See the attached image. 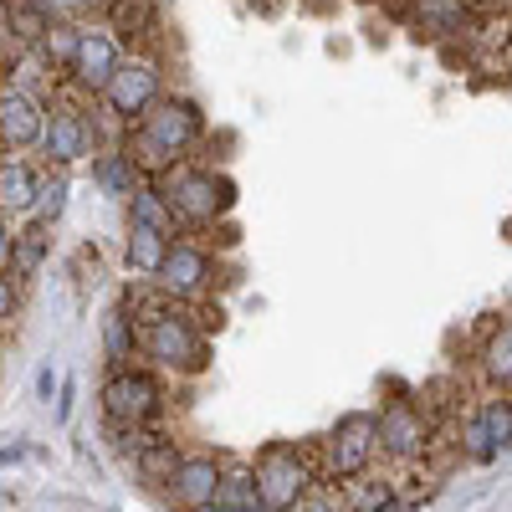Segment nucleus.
<instances>
[{
    "mask_svg": "<svg viewBox=\"0 0 512 512\" xmlns=\"http://www.w3.org/2000/svg\"><path fill=\"white\" fill-rule=\"evenodd\" d=\"M477 364H482V379L492 384V395H512V323H497L487 333Z\"/></svg>",
    "mask_w": 512,
    "mask_h": 512,
    "instance_id": "23",
    "label": "nucleus"
},
{
    "mask_svg": "<svg viewBox=\"0 0 512 512\" xmlns=\"http://www.w3.org/2000/svg\"><path fill=\"white\" fill-rule=\"evenodd\" d=\"M216 277H221V262H216V251H210L205 241H169V256H164V267H159V287L175 297V303H205L210 292H216Z\"/></svg>",
    "mask_w": 512,
    "mask_h": 512,
    "instance_id": "9",
    "label": "nucleus"
},
{
    "mask_svg": "<svg viewBox=\"0 0 512 512\" xmlns=\"http://www.w3.org/2000/svg\"><path fill=\"white\" fill-rule=\"evenodd\" d=\"M169 200V210H175V221L185 236H200V231H216L231 210H236V180L226 175V169L205 164V159H190L180 169H169L164 180H154Z\"/></svg>",
    "mask_w": 512,
    "mask_h": 512,
    "instance_id": "2",
    "label": "nucleus"
},
{
    "mask_svg": "<svg viewBox=\"0 0 512 512\" xmlns=\"http://www.w3.org/2000/svg\"><path fill=\"white\" fill-rule=\"evenodd\" d=\"M128 226H149V231H159V236H169V241L185 236L180 221H175V210H169V200H164V190H159L154 180H144L134 195H128Z\"/></svg>",
    "mask_w": 512,
    "mask_h": 512,
    "instance_id": "19",
    "label": "nucleus"
},
{
    "mask_svg": "<svg viewBox=\"0 0 512 512\" xmlns=\"http://www.w3.org/2000/svg\"><path fill=\"white\" fill-rule=\"evenodd\" d=\"M31 456V446L26 441H11V446H0V466H21Z\"/></svg>",
    "mask_w": 512,
    "mask_h": 512,
    "instance_id": "34",
    "label": "nucleus"
},
{
    "mask_svg": "<svg viewBox=\"0 0 512 512\" xmlns=\"http://www.w3.org/2000/svg\"><path fill=\"white\" fill-rule=\"evenodd\" d=\"M379 456H390L395 466H415L425 461V451H431V415H425L420 400L410 395H395V400H384L379 410Z\"/></svg>",
    "mask_w": 512,
    "mask_h": 512,
    "instance_id": "10",
    "label": "nucleus"
},
{
    "mask_svg": "<svg viewBox=\"0 0 512 512\" xmlns=\"http://www.w3.org/2000/svg\"><path fill=\"white\" fill-rule=\"evenodd\" d=\"M139 359L159 374H205L210 369V333L190 308H169L164 318L139 328Z\"/></svg>",
    "mask_w": 512,
    "mask_h": 512,
    "instance_id": "3",
    "label": "nucleus"
},
{
    "mask_svg": "<svg viewBox=\"0 0 512 512\" xmlns=\"http://www.w3.org/2000/svg\"><path fill=\"white\" fill-rule=\"evenodd\" d=\"M169 497L180 512H200L221 497V456L216 451H185V461L169 477Z\"/></svg>",
    "mask_w": 512,
    "mask_h": 512,
    "instance_id": "14",
    "label": "nucleus"
},
{
    "mask_svg": "<svg viewBox=\"0 0 512 512\" xmlns=\"http://www.w3.org/2000/svg\"><path fill=\"white\" fill-rule=\"evenodd\" d=\"M0 364H6V333H0Z\"/></svg>",
    "mask_w": 512,
    "mask_h": 512,
    "instance_id": "35",
    "label": "nucleus"
},
{
    "mask_svg": "<svg viewBox=\"0 0 512 512\" xmlns=\"http://www.w3.org/2000/svg\"><path fill=\"white\" fill-rule=\"evenodd\" d=\"M159 98H164V67H159V57L149 52V57H123V67L113 72V82H108L93 103H98V113H108L118 128H128V123H139Z\"/></svg>",
    "mask_w": 512,
    "mask_h": 512,
    "instance_id": "7",
    "label": "nucleus"
},
{
    "mask_svg": "<svg viewBox=\"0 0 512 512\" xmlns=\"http://www.w3.org/2000/svg\"><path fill=\"white\" fill-rule=\"evenodd\" d=\"M62 205H67V169H47V180H41V195L31 205V221L41 226H52L62 216Z\"/></svg>",
    "mask_w": 512,
    "mask_h": 512,
    "instance_id": "29",
    "label": "nucleus"
},
{
    "mask_svg": "<svg viewBox=\"0 0 512 512\" xmlns=\"http://www.w3.org/2000/svg\"><path fill=\"white\" fill-rule=\"evenodd\" d=\"M164 256H169V236H159V231H149V226H128L123 262H128V272H134L139 282H154V277H159Z\"/></svg>",
    "mask_w": 512,
    "mask_h": 512,
    "instance_id": "20",
    "label": "nucleus"
},
{
    "mask_svg": "<svg viewBox=\"0 0 512 512\" xmlns=\"http://www.w3.org/2000/svg\"><path fill=\"white\" fill-rule=\"evenodd\" d=\"M456 446H461L466 461H477V466L497 461L512 446V395H487L472 415L461 420Z\"/></svg>",
    "mask_w": 512,
    "mask_h": 512,
    "instance_id": "12",
    "label": "nucleus"
},
{
    "mask_svg": "<svg viewBox=\"0 0 512 512\" xmlns=\"http://www.w3.org/2000/svg\"><path fill=\"white\" fill-rule=\"evenodd\" d=\"M41 180H47V169H36L21 154H0V210L31 216V205L41 195Z\"/></svg>",
    "mask_w": 512,
    "mask_h": 512,
    "instance_id": "17",
    "label": "nucleus"
},
{
    "mask_svg": "<svg viewBox=\"0 0 512 512\" xmlns=\"http://www.w3.org/2000/svg\"><path fill=\"white\" fill-rule=\"evenodd\" d=\"M338 497H344V512H405L400 487L384 477H359L349 487H338Z\"/></svg>",
    "mask_w": 512,
    "mask_h": 512,
    "instance_id": "24",
    "label": "nucleus"
},
{
    "mask_svg": "<svg viewBox=\"0 0 512 512\" xmlns=\"http://www.w3.org/2000/svg\"><path fill=\"white\" fill-rule=\"evenodd\" d=\"M226 512H267L262 492H256V466L246 456H221V497Z\"/></svg>",
    "mask_w": 512,
    "mask_h": 512,
    "instance_id": "18",
    "label": "nucleus"
},
{
    "mask_svg": "<svg viewBox=\"0 0 512 512\" xmlns=\"http://www.w3.org/2000/svg\"><path fill=\"white\" fill-rule=\"evenodd\" d=\"M11 251H16V231L6 221V210H0V272H11Z\"/></svg>",
    "mask_w": 512,
    "mask_h": 512,
    "instance_id": "32",
    "label": "nucleus"
},
{
    "mask_svg": "<svg viewBox=\"0 0 512 512\" xmlns=\"http://www.w3.org/2000/svg\"><path fill=\"white\" fill-rule=\"evenodd\" d=\"M103 420L108 425H154L164 415V384L149 364H128L103 374Z\"/></svg>",
    "mask_w": 512,
    "mask_h": 512,
    "instance_id": "6",
    "label": "nucleus"
},
{
    "mask_svg": "<svg viewBox=\"0 0 512 512\" xmlns=\"http://www.w3.org/2000/svg\"><path fill=\"white\" fill-rule=\"evenodd\" d=\"M52 395H62V379H57L52 369H36V400L52 405Z\"/></svg>",
    "mask_w": 512,
    "mask_h": 512,
    "instance_id": "33",
    "label": "nucleus"
},
{
    "mask_svg": "<svg viewBox=\"0 0 512 512\" xmlns=\"http://www.w3.org/2000/svg\"><path fill=\"white\" fill-rule=\"evenodd\" d=\"M297 512H344V497H338V487H318L308 502H297Z\"/></svg>",
    "mask_w": 512,
    "mask_h": 512,
    "instance_id": "31",
    "label": "nucleus"
},
{
    "mask_svg": "<svg viewBox=\"0 0 512 512\" xmlns=\"http://www.w3.org/2000/svg\"><path fill=\"white\" fill-rule=\"evenodd\" d=\"M123 47H118V36L108 31V26H98V21H88V26H77V41H72V57H67V82L82 93V98H98L108 82H113V72L123 67Z\"/></svg>",
    "mask_w": 512,
    "mask_h": 512,
    "instance_id": "11",
    "label": "nucleus"
},
{
    "mask_svg": "<svg viewBox=\"0 0 512 512\" xmlns=\"http://www.w3.org/2000/svg\"><path fill=\"white\" fill-rule=\"evenodd\" d=\"M379 461V415L374 410H349L338 425L318 441V477L323 487H349L374 472Z\"/></svg>",
    "mask_w": 512,
    "mask_h": 512,
    "instance_id": "4",
    "label": "nucleus"
},
{
    "mask_svg": "<svg viewBox=\"0 0 512 512\" xmlns=\"http://www.w3.org/2000/svg\"><path fill=\"white\" fill-rule=\"evenodd\" d=\"M103 359H108V369L144 364V359H139V323L128 318V308H123V303L103 318Z\"/></svg>",
    "mask_w": 512,
    "mask_h": 512,
    "instance_id": "21",
    "label": "nucleus"
},
{
    "mask_svg": "<svg viewBox=\"0 0 512 512\" xmlns=\"http://www.w3.org/2000/svg\"><path fill=\"white\" fill-rule=\"evenodd\" d=\"M180 461H185V451H180V441H169V436H154V441L134 456L139 477H144V482H159V487H169V477H175Z\"/></svg>",
    "mask_w": 512,
    "mask_h": 512,
    "instance_id": "26",
    "label": "nucleus"
},
{
    "mask_svg": "<svg viewBox=\"0 0 512 512\" xmlns=\"http://www.w3.org/2000/svg\"><path fill=\"white\" fill-rule=\"evenodd\" d=\"M256 466V492H262L267 512H297V502H308L323 482H318V461L297 446V441H272L262 446Z\"/></svg>",
    "mask_w": 512,
    "mask_h": 512,
    "instance_id": "5",
    "label": "nucleus"
},
{
    "mask_svg": "<svg viewBox=\"0 0 512 512\" xmlns=\"http://www.w3.org/2000/svg\"><path fill=\"white\" fill-rule=\"evenodd\" d=\"M41 134H47V108H41L36 93H26V88L0 93V154L41 149Z\"/></svg>",
    "mask_w": 512,
    "mask_h": 512,
    "instance_id": "13",
    "label": "nucleus"
},
{
    "mask_svg": "<svg viewBox=\"0 0 512 512\" xmlns=\"http://www.w3.org/2000/svg\"><path fill=\"white\" fill-rule=\"evenodd\" d=\"M47 31H52V21L41 16V11L31 6V0H6V36L31 41V47H36V41L47 36Z\"/></svg>",
    "mask_w": 512,
    "mask_h": 512,
    "instance_id": "28",
    "label": "nucleus"
},
{
    "mask_svg": "<svg viewBox=\"0 0 512 512\" xmlns=\"http://www.w3.org/2000/svg\"><path fill=\"white\" fill-rule=\"evenodd\" d=\"M93 185L108 190V195H123V200H128V195L144 185V175L134 169V159H128V154L113 144V149H98V154H93Z\"/></svg>",
    "mask_w": 512,
    "mask_h": 512,
    "instance_id": "25",
    "label": "nucleus"
},
{
    "mask_svg": "<svg viewBox=\"0 0 512 512\" xmlns=\"http://www.w3.org/2000/svg\"><path fill=\"white\" fill-rule=\"evenodd\" d=\"M98 149H103V118H98V108L88 113L82 103H52L47 134H41V159H47V169H72L82 159H93Z\"/></svg>",
    "mask_w": 512,
    "mask_h": 512,
    "instance_id": "8",
    "label": "nucleus"
},
{
    "mask_svg": "<svg viewBox=\"0 0 512 512\" xmlns=\"http://www.w3.org/2000/svg\"><path fill=\"white\" fill-rule=\"evenodd\" d=\"M108 31L128 57H149L159 41V6L154 0H108Z\"/></svg>",
    "mask_w": 512,
    "mask_h": 512,
    "instance_id": "15",
    "label": "nucleus"
},
{
    "mask_svg": "<svg viewBox=\"0 0 512 512\" xmlns=\"http://www.w3.org/2000/svg\"><path fill=\"white\" fill-rule=\"evenodd\" d=\"M477 21L472 0H410V26L425 31L431 41H446V36H466Z\"/></svg>",
    "mask_w": 512,
    "mask_h": 512,
    "instance_id": "16",
    "label": "nucleus"
},
{
    "mask_svg": "<svg viewBox=\"0 0 512 512\" xmlns=\"http://www.w3.org/2000/svg\"><path fill=\"white\" fill-rule=\"evenodd\" d=\"M210 139V123H205V108L185 93H164L139 123L123 128L118 149L134 159V169L144 180H164L169 169H180L200 154V144Z\"/></svg>",
    "mask_w": 512,
    "mask_h": 512,
    "instance_id": "1",
    "label": "nucleus"
},
{
    "mask_svg": "<svg viewBox=\"0 0 512 512\" xmlns=\"http://www.w3.org/2000/svg\"><path fill=\"white\" fill-rule=\"evenodd\" d=\"M47 256H52V226L31 221L26 231H16V251H11V277H16V287L36 282V272L47 267Z\"/></svg>",
    "mask_w": 512,
    "mask_h": 512,
    "instance_id": "22",
    "label": "nucleus"
},
{
    "mask_svg": "<svg viewBox=\"0 0 512 512\" xmlns=\"http://www.w3.org/2000/svg\"><path fill=\"white\" fill-rule=\"evenodd\" d=\"M482 6H507V0H482Z\"/></svg>",
    "mask_w": 512,
    "mask_h": 512,
    "instance_id": "37",
    "label": "nucleus"
},
{
    "mask_svg": "<svg viewBox=\"0 0 512 512\" xmlns=\"http://www.w3.org/2000/svg\"><path fill=\"white\" fill-rule=\"evenodd\" d=\"M52 26H88L93 16H108V0H31Z\"/></svg>",
    "mask_w": 512,
    "mask_h": 512,
    "instance_id": "27",
    "label": "nucleus"
},
{
    "mask_svg": "<svg viewBox=\"0 0 512 512\" xmlns=\"http://www.w3.org/2000/svg\"><path fill=\"white\" fill-rule=\"evenodd\" d=\"M16 318H21V287H16L11 272H0V333H6Z\"/></svg>",
    "mask_w": 512,
    "mask_h": 512,
    "instance_id": "30",
    "label": "nucleus"
},
{
    "mask_svg": "<svg viewBox=\"0 0 512 512\" xmlns=\"http://www.w3.org/2000/svg\"><path fill=\"white\" fill-rule=\"evenodd\" d=\"M200 512H226V507H221V502H210V507H200Z\"/></svg>",
    "mask_w": 512,
    "mask_h": 512,
    "instance_id": "36",
    "label": "nucleus"
}]
</instances>
